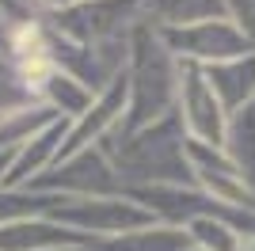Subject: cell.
Masks as SVG:
<instances>
[{"label": "cell", "mask_w": 255, "mask_h": 251, "mask_svg": "<svg viewBox=\"0 0 255 251\" xmlns=\"http://www.w3.org/2000/svg\"><path fill=\"white\" fill-rule=\"evenodd\" d=\"M126 115H122V133L145 129L160 118L175 115V99H179V61L171 50L160 42V31L152 23L141 19L129 31V61H126Z\"/></svg>", "instance_id": "1"}, {"label": "cell", "mask_w": 255, "mask_h": 251, "mask_svg": "<svg viewBox=\"0 0 255 251\" xmlns=\"http://www.w3.org/2000/svg\"><path fill=\"white\" fill-rule=\"evenodd\" d=\"M46 217L53 225L80 232L84 240H99V236H118V232L149 229L156 225L145 206L129 198V194H99V198H76V194H57L53 206L46 209Z\"/></svg>", "instance_id": "2"}, {"label": "cell", "mask_w": 255, "mask_h": 251, "mask_svg": "<svg viewBox=\"0 0 255 251\" xmlns=\"http://www.w3.org/2000/svg\"><path fill=\"white\" fill-rule=\"evenodd\" d=\"M156 31H160V42L171 50L175 61L198 65V69L252 53V42L229 23V15L202 19V23H191V27H156Z\"/></svg>", "instance_id": "3"}, {"label": "cell", "mask_w": 255, "mask_h": 251, "mask_svg": "<svg viewBox=\"0 0 255 251\" xmlns=\"http://www.w3.org/2000/svg\"><path fill=\"white\" fill-rule=\"evenodd\" d=\"M175 118H179L187 141L198 145L225 148V133H229V111L221 107V99L213 95V88L206 84L198 65L179 61V99H175Z\"/></svg>", "instance_id": "4"}, {"label": "cell", "mask_w": 255, "mask_h": 251, "mask_svg": "<svg viewBox=\"0 0 255 251\" xmlns=\"http://www.w3.org/2000/svg\"><path fill=\"white\" fill-rule=\"evenodd\" d=\"M187 164H191L194 187L202 190V194H210V198L221 202V206L252 209V213H255V194L248 190V183L240 179V171H236V164L229 160L225 148L187 141Z\"/></svg>", "instance_id": "5"}, {"label": "cell", "mask_w": 255, "mask_h": 251, "mask_svg": "<svg viewBox=\"0 0 255 251\" xmlns=\"http://www.w3.org/2000/svg\"><path fill=\"white\" fill-rule=\"evenodd\" d=\"M46 187L61 190V194H76V198H99V194H122V179H118L111 156L99 145H92L65 156L57 175L46 179Z\"/></svg>", "instance_id": "6"}, {"label": "cell", "mask_w": 255, "mask_h": 251, "mask_svg": "<svg viewBox=\"0 0 255 251\" xmlns=\"http://www.w3.org/2000/svg\"><path fill=\"white\" fill-rule=\"evenodd\" d=\"M202 76L229 115L244 111V107H255V50L244 53V57H229V61L206 65Z\"/></svg>", "instance_id": "7"}, {"label": "cell", "mask_w": 255, "mask_h": 251, "mask_svg": "<svg viewBox=\"0 0 255 251\" xmlns=\"http://www.w3.org/2000/svg\"><path fill=\"white\" fill-rule=\"evenodd\" d=\"M187 229L175 225H149V229L118 232V236H99V240H84L88 251H183L187 248Z\"/></svg>", "instance_id": "8"}, {"label": "cell", "mask_w": 255, "mask_h": 251, "mask_svg": "<svg viewBox=\"0 0 255 251\" xmlns=\"http://www.w3.org/2000/svg\"><path fill=\"white\" fill-rule=\"evenodd\" d=\"M221 15L225 0H141V19L152 27H191Z\"/></svg>", "instance_id": "9"}, {"label": "cell", "mask_w": 255, "mask_h": 251, "mask_svg": "<svg viewBox=\"0 0 255 251\" xmlns=\"http://www.w3.org/2000/svg\"><path fill=\"white\" fill-rule=\"evenodd\" d=\"M38 95L46 99V111H53L57 118H73V122L84 115L88 107H92V99H96V92H92L84 80H76L73 73H65L57 65H53V73L42 80Z\"/></svg>", "instance_id": "10"}, {"label": "cell", "mask_w": 255, "mask_h": 251, "mask_svg": "<svg viewBox=\"0 0 255 251\" xmlns=\"http://www.w3.org/2000/svg\"><path fill=\"white\" fill-rule=\"evenodd\" d=\"M225 152L236 164L240 179L255 194V107H244L229 118V133H225Z\"/></svg>", "instance_id": "11"}, {"label": "cell", "mask_w": 255, "mask_h": 251, "mask_svg": "<svg viewBox=\"0 0 255 251\" xmlns=\"http://www.w3.org/2000/svg\"><path fill=\"white\" fill-rule=\"evenodd\" d=\"M225 15L255 50V0H225Z\"/></svg>", "instance_id": "12"}, {"label": "cell", "mask_w": 255, "mask_h": 251, "mask_svg": "<svg viewBox=\"0 0 255 251\" xmlns=\"http://www.w3.org/2000/svg\"><path fill=\"white\" fill-rule=\"evenodd\" d=\"M76 4H80V0H42V8L57 11V15H61V11H69V8H76Z\"/></svg>", "instance_id": "13"}, {"label": "cell", "mask_w": 255, "mask_h": 251, "mask_svg": "<svg viewBox=\"0 0 255 251\" xmlns=\"http://www.w3.org/2000/svg\"><path fill=\"white\" fill-rule=\"evenodd\" d=\"M240 251H255V232H252V236H244V244H240Z\"/></svg>", "instance_id": "14"}]
</instances>
